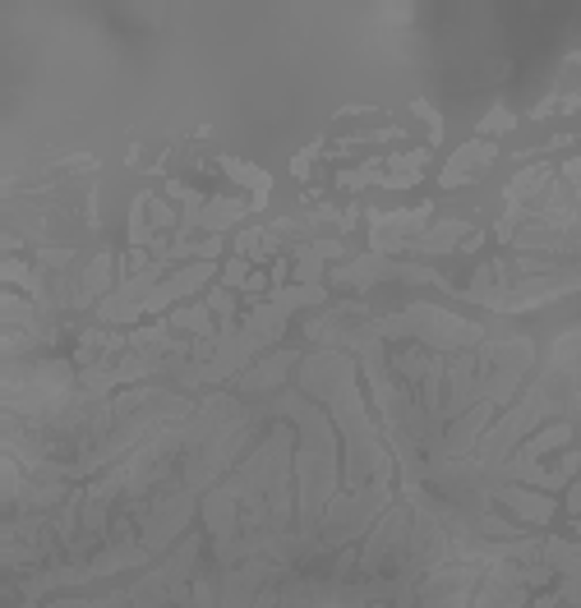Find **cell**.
Instances as JSON below:
<instances>
[{"instance_id":"2","label":"cell","mask_w":581,"mask_h":608,"mask_svg":"<svg viewBox=\"0 0 581 608\" xmlns=\"http://www.w3.org/2000/svg\"><path fill=\"white\" fill-rule=\"evenodd\" d=\"M498 498L513 507L517 516H526V521H535V525H545L549 516H554V502L545 498V493H531V489H517V484H507V489H498Z\"/></svg>"},{"instance_id":"3","label":"cell","mask_w":581,"mask_h":608,"mask_svg":"<svg viewBox=\"0 0 581 608\" xmlns=\"http://www.w3.org/2000/svg\"><path fill=\"white\" fill-rule=\"evenodd\" d=\"M462 236H466V226H462V221H443L439 231H429V236L411 240L406 249H420V254H439V249H453V240H462Z\"/></svg>"},{"instance_id":"5","label":"cell","mask_w":581,"mask_h":608,"mask_svg":"<svg viewBox=\"0 0 581 608\" xmlns=\"http://www.w3.org/2000/svg\"><path fill=\"white\" fill-rule=\"evenodd\" d=\"M171 323H176V328H189V332H203V337L212 332V323H208V309H180Z\"/></svg>"},{"instance_id":"1","label":"cell","mask_w":581,"mask_h":608,"mask_svg":"<svg viewBox=\"0 0 581 608\" xmlns=\"http://www.w3.org/2000/svg\"><path fill=\"white\" fill-rule=\"evenodd\" d=\"M489 162H494V147H489V143H471V147H462L457 157L448 162L443 185L453 189V185H462V180H475V176H480L475 167H489Z\"/></svg>"},{"instance_id":"4","label":"cell","mask_w":581,"mask_h":608,"mask_svg":"<svg viewBox=\"0 0 581 608\" xmlns=\"http://www.w3.org/2000/svg\"><path fill=\"white\" fill-rule=\"evenodd\" d=\"M286 364H290V355H277V360H268L263 369H254V373H245V378H240V388H245V392H259V388H272V383H281Z\"/></svg>"}]
</instances>
